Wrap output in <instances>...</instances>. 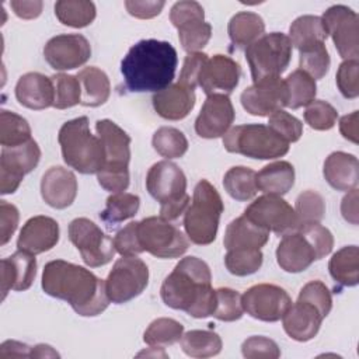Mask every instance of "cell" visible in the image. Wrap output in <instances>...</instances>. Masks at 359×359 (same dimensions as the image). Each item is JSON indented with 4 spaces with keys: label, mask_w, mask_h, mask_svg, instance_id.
<instances>
[{
    "label": "cell",
    "mask_w": 359,
    "mask_h": 359,
    "mask_svg": "<svg viewBox=\"0 0 359 359\" xmlns=\"http://www.w3.org/2000/svg\"><path fill=\"white\" fill-rule=\"evenodd\" d=\"M264 261V255L258 248L227 250L224 265L227 271L236 276H247L255 273Z\"/></svg>",
    "instance_id": "ee69618b"
},
{
    "label": "cell",
    "mask_w": 359,
    "mask_h": 359,
    "mask_svg": "<svg viewBox=\"0 0 359 359\" xmlns=\"http://www.w3.org/2000/svg\"><path fill=\"white\" fill-rule=\"evenodd\" d=\"M42 1L39 0H13L10 1V7L15 13L17 17L24 20L36 18L42 13Z\"/></svg>",
    "instance_id": "94428289"
},
{
    "label": "cell",
    "mask_w": 359,
    "mask_h": 359,
    "mask_svg": "<svg viewBox=\"0 0 359 359\" xmlns=\"http://www.w3.org/2000/svg\"><path fill=\"white\" fill-rule=\"evenodd\" d=\"M297 299L313 303L324 317H327L332 309L331 292L321 280H311L306 283L299 292Z\"/></svg>",
    "instance_id": "db71d44e"
},
{
    "label": "cell",
    "mask_w": 359,
    "mask_h": 359,
    "mask_svg": "<svg viewBox=\"0 0 359 359\" xmlns=\"http://www.w3.org/2000/svg\"><path fill=\"white\" fill-rule=\"evenodd\" d=\"M223 146L229 153L257 160H273L289 151V143L272 128L262 123L231 128L223 136Z\"/></svg>",
    "instance_id": "ba28073f"
},
{
    "label": "cell",
    "mask_w": 359,
    "mask_h": 359,
    "mask_svg": "<svg viewBox=\"0 0 359 359\" xmlns=\"http://www.w3.org/2000/svg\"><path fill=\"white\" fill-rule=\"evenodd\" d=\"M140 206V198L129 192H114L107 198L105 209L100 213L101 220L112 227L126 219L133 217Z\"/></svg>",
    "instance_id": "74e56055"
},
{
    "label": "cell",
    "mask_w": 359,
    "mask_h": 359,
    "mask_svg": "<svg viewBox=\"0 0 359 359\" xmlns=\"http://www.w3.org/2000/svg\"><path fill=\"white\" fill-rule=\"evenodd\" d=\"M257 172L248 167H231L223 177V187L226 192L236 201H250L255 196Z\"/></svg>",
    "instance_id": "f35d334b"
},
{
    "label": "cell",
    "mask_w": 359,
    "mask_h": 359,
    "mask_svg": "<svg viewBox=\"0 0 359 359\" xmlns=\"http://www.w3.org/2000/svg\"><path fill=\"white\" fill-rule=\"evenodd\" d=\"M330 273L342 286H356L359 282V250L356 245H346L338 250L330 259Z\"/></svg>",
    "instance_id": "836d02e7"
},
{
    "label": "cell",
    "mask_w": 359,
    "mask_h": 359,
    "mask_svg": "<svg viewBox=\"0 0 359 359\" xmlns=\"http://www.w3.org/2000/svg\"><path fill=\"white\" fill-rule=\"evenodd\" d=\"M339 132L341 135L352 142V143H358L359 139H358V111H353L348 115H344L341 119H339Z\"/></svg>",
    "instance_id": "e7e4bbea"
},
{
    "label": "cell",
    "mask_w": 359,
    "mask_h": 359,
    "mask_svg": "<svg viewBox=\"0 0 359 359\" xmlns=\"http://www.w3.org/2000/svg\"><path fill=\"white\" fill-rule=\"evenodd\" d=\"M264 31L265 22L262 17L252 11H240L234 14L227 25L230 41L238 48L251 45L264 35Z\"/></svg>",
    "instance_id": "d6a6232c"
},
{
    "label": "cell",
    "mask_w": 359,
    "mask_h": 359,
    "mask_svg": "<svg viewBox=\"0 0 359 359\" xmlns=\"http://www.w3.org/2000/svg\"><path fill=\"white\" fill-rule=\"evenodd\" d=\"M18 220H20L18 209L13 203H8L7 201H0V224H1L0 244L1 245L10 241L11 236L17 230Z\"/></svg>",
    "instance_id": "680465c9"
},
{
    "label": "cell",
    "mask_w": 359,
    "mask_h": 359,
    "mask_svg": "<svg viewBox=\"0 0 359 359\" xmlns=\"http://www.w3.org/2000/svg\"><path fill=\"white\" fill-rule=\"evenodd\" d=\"M337 86L345 98L359 95V63L358 59L344 60L337 72Z\"/></svg>",
    "instance_id": "816d5d0a"
},
{
    "label": "cell",
    "mask_w": 359,
    "mask_h": 359,
    "mask_svg": "<svg viewBox=\"0 0 359 359\" xmlns=\"http://www.w3.org/2000/svg\"><path fill=\"white\" fill-rule=\"evenodd\" d=\"M164 6H165V3L161 0H158V1H156V0H143V1L126 0L125 1V7H126L128 13L140 20H149V18L158 15Z\"/></svg>",
    "instance_id": "91938a15"
},
{
    "label": "cell",
    "mask_w": 359,
    "mask_h": 359,
    "mask_svg": "<svg viewBox=\"0 0 359 359\" xmlns=\"http://www.w3.org/2000/svg\"><path fill=\"white\" fill-rule=\"evenodd\" d=\"M151 144L160 156L168 160L180 158L188 150V140L185 135L180 129L171 126L158 128L151 137Z\"/></svg>",
    "instance_id": "b9f144b4"
},
{
    "label": "cell",
    "mask_w": 359,
    "mask_h": 359,
    "mask_svg": "<svg viewBox=\"0 0 359 359\" xmlns=\"http://www.w3.org/2000/svg\"><path fill=\"white\" fill-rule=\"evenodd\" d=\"M241 67L227 55H213L205 62L198 86L208 95L210 94H230L240 81Z\"/></svg>",
    "instance_id": "44dd1931"
},
{
    "label": "cell",
    "mask_w": 359,
    "mask_h": 359,
    "mask_svg": "<svg viewBox=\"0 0 359 359\" xmlns=\"http://www.w3.org/2000/svg\"><path fill=\"white\" fill-rule=\"evenodd\" d=\"M59 241V224L55 219L43 215L34 216L22 226L17 247L29 254H42L52 250Z\"/></svg>",
    "instance_id": "603a6c76"
},
{
    "label": "cell",
    "mask_w": 359,
    "mask_h": 359,
    "mask_svg": "<svg viewBox=\"0 0 359 359\" xmlns=\"http://www.w3.org/2000/svg\"><path fill=\"white\" fill-rule=\"evenodd\" d=\"M36 276V259L34 254L15 251L1 259V300L10 290H27Z\"/></svg>",
    "instance_id": "484cf974"
},
{
    "label": "cell",
    "mask_w": 359,
    "mask_h": 359,
    "mask_svg": "<svg viewBox=\"0 0 359 359\" xmlns=\"http://www.w3.org/2000/svg\"><path fill=\"white\" fill-rule=\"evenodd\" d=\"M294 212L297 215L299 224L320 223L325 213V202L318 192L304 191L296 199Z\"/></svg>",
    "instance_id": "c3c4849f"
},
{
    "label": "cell",
    "mask_w": 359,
    "mask_h": 359,
    "mask_svg": "<svg viewBox=\"0 0 359 359\" xmlns=\"http://www.w3.org/2000/svg\"><path fill=\"white\" fill-rule=\"evenodd\" d=\"M269 240V231L258 227L244 215L231 220L224 231L223 244L226 250L258 248L264 247Z\"/></svg>",
    "instance_id": "f546056e"
},
{
    "label": "cell",
    "mask_w": 359,
    "mask_h": 359,
    "mask_svg": "<svg viewBox=\"0 0 359 359\" xmlns=\"http://www.w3.org/2000/svg\"><path fill=\"white\" fill-rule=\"evenodd\" d=\"M137 237L143 252L161 259L178 258L189 247L185 234L161 216H150L137 222Z\"/></svg>",
    "instance_id": "30bf717a"
},
{
    "label": "cell",
    "mask_w": 359,
    "mask_h": 359,
    "mask_svg": "<svg viewBox=\"0 0 359 359\" xmlns=\"http://www.w3.org/2000/svg\"><path fill=\"white\" fill-rule=\"evenodd\" d=\"M208 57L209 56L206 53H202V52L188 53L185 60H184L178 83L194 90L198 86L201 70H202L205 62L208 60Z\"/></svg>",
    "instance_id": "6f0895ef"
},
{
    "label": "cell",
    "mask_w": 359,
    "mask_h": 359,
    "mask_svg": "<svg viewBox=\"0 0 359 359\" xmlns=\"http://www.w3.org/2000/svg\"><path fill=\"white\" fill-rule=\"evenodd\" d=\"M160 294L164 304L174 310H182L194 318L210 317L216 293L209 265L198 257L182 258L164 279Z\"/></svg>",
    "instance_id": "7a4b0ae2"
},
{
    "label": "cell",
    "mask_w": 359,
    "mask_h": 359,
    "mask_svg": "<svg viewBox=\"0 0 359 359\" xmlns=\"http://www.w3.org/2000/svg\"><path fill=\"white\" fill-rule=\"evenodd\" d=\"M77 79L81 87V105L100 107L107 102L111 94V84L105 72L95 66H88L79 72Z\"/></svg>",
    "instance_id": "1f68e13d"
},
{
    "label": "cell",
    "mask_w": 359,
    "mask_h": 359,
    "mask_svg": "<svg viewBox=\"0 0 359 359\" xmlns=\"http://www.w3.org/2000/svg\"><path fill=\"white\" fill-rule=\"evenodd\" d=\"M297 230L302 231L307 240L311 243V245L314 247L318 259L324 258L325 255H328L332 251L334 247V237L331 234V231L324 227L320 223H304V224H299Z\"/></svg>",
    "instance_id": "f5cc1de1"
},
{
    "label": "cell",
    "mask_w": 359,
    "mask_h": 359,
    "mask_svg": "<svg viewBox=\"0 0 359 359\" xmlns=\"http://www.w3.org/2000/svg\"><path fill=\"white\" fill-rule=\"evenodd\" d=\"M43 57L55 70H72L91 57V46L81 34H60L46 42Z\"/></svg>",
    "instance_id": "ac0fdd59"
},
{
    "label": "cell",
    "mask_w": 359,
    "mask_h": 359,
    "mask_svg": "<svg viewBox=\"0 0 359 359\" xmlns=\"http://www.w3.org/2000/svg\"><path fill=\"white\" fill-rule=\"evenodd\" d=\"M170 21L178 29V39L188 53L199 52L212 36V25L205 21L203 7L194 0H181L172 4Z\"/></svg>",
    "instance_id": "8fae6325"
},
{
    "label": "cell",
    "mask_w": 359,
    "mask_h": 359,
    "mask_svg": "<svg viewBox=\"0 0 359 359\" xmlns=\"http://www.w3.org/2000/svg\"><path fill=\"white\" fill-rule=\"evenodd\" d=\"M42 289L48 296L67 302L83 317L101 314L109 304L105 282L84 266L55 259L45 265Z\"/></svg>",
    "instance_id": "6da1fadb"
},
{
    "label": "cell",
    "mask_w": 359,
    "mask_h": 359,
    "mask_svg": "<svg viewBox=\"0 0 359 359\" xmlns=\"http://www.w3.org/2000/svg\"><path fill=\"white\" fill-rule=\"evenodd\" d=\"M32 346L18 341H6L0 346V358H31Z\"/></svg>",
    "instance_id": "be15d7a7"
},
{
    "label": "cell",
    "mask_w": 359,
    "mask_h": 359,
    "mask_svg": "<svg viewBox=\"0 0 359 359\" xmlns=\"http://www.w3.org/2000/svg\"><path fill=\"white\" fill-rule=\"evenodd\" d=\"M328 34L324 28L323 20L318 15H300L289 28V39L299 50L318 42H325Z\"/></svg>",
    "instance_id": "e575fe53"
},
{
    "label": "cell",
    "mask_w": 359,
    "mask_h": 359,
    "mask_svg": "<svg viewBox=\"0 0 359 359\" xmlns=\"http://www.w3.org/2000/svg\"><path fill=\"white\" fill-rule=\"evenodd\" d=\"M147 283V265L136 255L122 257L109 271L105 280V289L112 303L122 304L137 297L146 289Z\"/></svg>",
    "instance_id": "4fadbf2b"
},
{
    "label": "cell",
    "mask_w": 359,
    "mask_h": 359,
    "mask_svg": "<svg viewBox=\"0 0 359 359\" xmlns=\"http://www.w3.org/2000/svg\"><path fill=\"white\" fill-rule=\"evenodd\" d=\"M95 130L104 146V165L97 172L98 184L109 192H123L129 187L130 137L109 119L95 122Z\"/></svg>",
    "instance_id": "277c9868"
},
{
    "label": "cell",
    "mask_w": 359,
    "mask_h": 359,
    "mask_svg": "<svg viewBox=\"0 0 359 359\" xmlns=\"http://www.w3.org/2000/svg\"><path fill=\"white\" fill-rule=\"evenodd\" d=\"M55 88L53 107L56 109L72 108L81 102V87L77 76L57 73L50 77Z\"/></svg>",
    "instance_id": "bcb514c9"
},
{
    "label": "cell",
    "mask_w": 359,
    "mask_h": 359,
    "mask_svg": "<svg viewBox=\"0 0 359 359\" xmlns=\"http://www.w3.org/2000/svg\"><path fill=\"white\" fill-rule=\"evenodd\" d=\"M268 126L272 128L287 143L297 142L303 133V123L289 112L279 109L269 115Z\"/></svg>",
    "instance_id": "f907efd6"
},
{
    "label": "cell",
    "mask_w": 359,
    "mask_h": 359,
    "mask_svg": "<svg viewBox=\"0 0 359 359\" xmlns=\"http://www.w3.org/2000/svg\"><path fill=\"white\" fill-rule=\"evenodd\" d=\"M323 175L334 189L351 191L359 182L358 158L351 153L334 151L324 161Z\"/></svg>",
    "instance_id": "f1b7e54d"
},
{
    "label": "cell",
    "mask_w": 359,
    "mask_h": 359,
    "mask_svg": "<svg viewBox=\"0 0 359 359\" xmlns=\"http://www.w3.org/2000/svg\"><path fill=\"white\" fill-rule=\"evenodd\" d=\"M293 45L282 32L264 34L245 49L254 83L279 77L289 66Z\"/></svg>",
    "instance_id": "9c48e42d"
},
{
    "label": "cell",
    "mask_w": 359,
    "mask_h": 359,
    "mask_svg": "<svg viewBox=\"0 0 359 359\" xmlns=\"http://www.w3.org/2000/svg\"><path fill=\"white\" fill-rule=\"evenodd\" d=\"M182 334L184 325L180 321L160 317L149 324L143 334V341L150 346H165L178 342Z\"/></svg>",
    "instance_id": "7bdbcfd3"
},
{
    "label": "cell",
    "mask_w": 359,
    "mask_h": 359,
    "mask_svg": "<svg viewBox=\"0 0 359 359\" xmlns=\"http://www.w3.org/2000/svg\"><path fill=\"white\" fill-rule=\"evenodd\" d=\"M77 195L76 175L60 165L50 167L41 180V196L55 209H65L70 206Z\"/></svg>",
    "instance_id": "d4e9b609"
},
{
    "label": "cell",
    "mask_w": 359,
    "mask_h": 359,
    "mask_svg": "<svg viewBox=\"0 0 359 359\" xmlns=\"http://www.w3.org/2000/svg\"><path fill=\"white\" fill-rule=\"evenodd\" d=\"M236 112L226 94H210L195 121V132L203 139L222 137L230 129Z\"/></svg>",
    "instance_id": "ffe728a7"
},
{
    "label": "cell",
    "mask_w": 359,
    "mask_h": 359,
    "mask_svg": "<svg viewBox=\"0 0 359 359\" xmlns=\"http://www.w3.org/2000/svg\"><path fill=\"white\" fill-rule=\"evenodd\" d=\"M224 205L217 189L201 180L192 195V202L184 212V229L188 238L198 245H208L216 240Z\"/></svg>",
    "instance_id": "8992f818"
},
{
    "label": "cell",
    "mask_w": 359,
    "mask_h": 359,
    "mask_svg": "<svg viewBox=\"0 0 359 359\" xmlns=\"http://www.w3.org/2000/svg\"><path fill=\"white\" fill-rule=\"evenodd\" d=\"M244 216L258 227L275 234H286L299 226L294 209L279 195L265 194L251 202Z\"/></svg>",
    "instance_id": "5bb4252c"
},
{
    "label": "cell",
    "mask_w": 359,
    "mask_h": 359,
    "mask_svg": "<svg viewBox=\"0 0 359 359\" xmlns=\"http://www.w3.org/2000/svg\"><path fill=\"white\" fill-rule=\"evenodd\" d=\"M69 238L79 250L84 264L91 268L108 264L116 252L114 240L87 217H77L70 222Z\"/></svg>",
    "instance_id": "7c38bea8"
},
{
    "label": "cell",
    "mask_w": 359,
    "mask_h": 359,
    "mask_svg": "<svg viewBox=\"0 0 359 359\" xmlns=\"http://www.w3.org/2000/svg\"><path fill=\"white\" fill-rule=\"evenodd\" d=\"M149 194L160 203V216L165 220L178 219L188 208L187 177L172 161L163 160L153 164L146 177Z\"/></svg>",
    "instance_id": "52a82bcc"
},
{
    "label": "cell",
    "mask_w": 359,
    "mask_h": 359,
    "mask_svg": "<svg viewBox=\"0 0 359 359\" xmlns=\"http://www.w3.org/2000/svg\"><path fill=\"white\" fill-rule=\"evenodd\" d=\"M65 163L81 174H97L104 165V146L90 130L87 116L70 119L57 135Z\"/></svg>",
    "instance_id": "5b68a950"
},
{
    "label": "cell",
    "mask_w": 359,
    "mask_h": 359,
    "mask_svg": "<svg viewBox=\"0 0 359 359\" xmlns=\"http://www.w3.org/2000/svg\"><path fill=\"white\" fill-rule=\"evenodd\" d=\"M195 101L196 97L192 88L175 83L158 93H154L153 108L164 119L180 121L192 111Z\"/></svg>",
    "instance_id": "83f0119b"
},
{
    "label": "cell",
    "mask_w": 359,
    "mask_h": 359,
    "mask_svg": "<svg viewBox=\"0 0 359 359\" xmlns=\"http://www.w3.org/2000/svg\"><path fill=\"white\" fill-rule=\"evenodd\" d=\"M114 245L122 257H133L142 254L143 250L137 237V222H130L123 229H121L114 237Z\"/></svg>",
    "instance_id": "9f6ffc18"
},
{
    "label": "cell",
    "mask_w": 359,
    "mask_h": 359,
    "mask_svg": "<svg viewBox=\"0 0 359 359\" xmlns=\"http://www.w3.org/2000/svg\"><path fill=\"white\" fill-rule=\"evenodd\" d=\"M241 353L244 358H248V359H255V358L276 359L280 356V349L273 339L262 335H254L247 338L243 342Z\"/></svg>",
    "instance_id": "11a10c76"
},
{
    "label": "cell",
    "mask_w": 359,
    "mask_h": 359,
    "mask_svg": "<svg viewBox=\"0 0 359 359\" xmlns=\"http://www.w3.org/2000/svg\"><path fill=\"white\" fill-rule=\"evenodd\" d=\"M243 108L255 116H269L287 105V90L280 77L266 79L247 87L240 97Z\"/></svg>",
    "instance_id": "d6986e66"
},
{
    "label": "cell",
    "mask_w": 359,
    "mask_h": 359,
    "mask_svg": "<svg viewBox=\"0 0 359 359\" xmlns=\"http://www.w3.org/2000/svg\"><path fill=\"white\" fill-rule=\"evenodd\" d=\"M17 101L29 109H45L53 107L55 88L50 77L38 72L22 74L15 84Z\"/></svg>",
    "instance_id": "4316f807"
},
{
    "label": "cell",
    "mask_w": 359,
    "mask_h": 359,
    "mask_svg": "<svg viewBox=\"0 0 359 359\" xmlns=\"http://www.w3.org/2000/svg\"><path fill=\"white\" fill-rule=\"evenodd\" d=\"M257 188L264 194L285 195L294 185V168L289 161L271 163L257 172Z\"/></svg>",
    "instance_id": "4dcf8cb0"
},
{
    "label": "cell",
    "mask_w": 359,
    "mask_h": 359,
    "mask_svg": "<svg viewBox=\"0 0 359 359\" xmlns=\"http://www.w3.org/2000/svg\"><path fill=\"white\" fill-rule=\"evenodd\" d=\"M338 118L337 109L327 101L314 100L304 111V121L316 130H328L334 128Z\"/></svg>",
    "instance_id": "681fc988"
},
{
    "label": "cell",
    "mask_w": 359,
    "mask_h": 359,
    "mask_svg": "<svg viewBox=\"0 0 359 359\" xmlns=\"http://www.w3.org/2000/svg\"><path fill=\"white\" fill-rule=\"evenodd\" d=\"M325 317L310 302L297 299L282 317L285 332L294 341L306 342L313 339Z\"/></svg>",
    "instance_id": "cb8c5ba5"
},
{
    "label": "cell",
    "mask_w": 359,
    "mask_h": 359,
    "mask_svg": "<svg viewBox=\"0 0 359 359\" xmlns=\"http://www.w3.org/2000/svg\"><path fill=\"white\" fill-rule=\"evenodd\" d=\"M177 65V50L170 42L142 39L122 59L121 73L129 91L158 93L174 80Z\"/></svg>",
    "instance_id": "3957f363"
},
{
    "label": "cell",
    "mask_w": 359,
    "mask_h": 359,
    "mask_svg": "<svg viewBox=\"0 0 359 359\" xmlns=\"http://www.w3.org/2000/svg\"><path fill=\"white\" fill-rule=\"evenodd\" d=\"M41 149L34 139L15 146L3 147L0 156V192L14 194L24 175L29 174L39 163Z\"/></svg>",
    "instance_id": "2e32d148"
},
{
    "label": "cell",
    "mask_w": 359,
    "mask_h": 359,
    "mask_svg": "<svg viewBox=\"0 0 359 359\" xmlns=\"http://www.w3.org/2000/svg\"><path fill=\"white\" fill-rule=\"evenodd\" d=\"M31 137V126L21 115L3 109L0 112V143L3 147H15Z\"/></svg>",
    "instance_id": "60d3db41"
},
{
    "label": "cell",
    "mask_w": 359,
    "mask_h": 359,
    "mask_svg": "<svg viewBox=\"0 0 359 359\" xmlns=\"http://www.w3.org/2000/svg\"><path fill=\"white\" fill-rule=\"evenodd\" d=\"M31 358H59V353L56 351H53L52 346L39 344V345L32 346Z\"/></svg>",
    "instance_id": "03108f58"
},
{
    "label": "cell",
    "mask_w": 359,
    "mask_h": 359,
    "mask_svg": "<svg viewBox=\"0 0 359 359\" xmlns=\"http://www.w3.org/2000/svg\"><path fill=\"white\" fill-rule=\"evenodd\" d=\"M182 351L191 358H210L220 353L223 342L219 334L209 330H191L182 334Z\"/></svg>",
    "instance_id": "d590c367"
},
{
    "label": "cell",
    "mask_w": 359,
    "mask_h": 359,
    "mask_svg": "<svg viewBox=\"0 0 359 359\" xmlns=\"http://www.w3.org/2000/svg\"><path fill=\"white\" fill-rule=\"evenodd\" d=\"M276 261L285 272L297 273L318 261V255L307 237L296 229L283 234L276 248Z\"/></svg>",
    "instance_id": "7402d4cb"
},
{
    "label": "cell",
    "mask_w": 359,
    "mask_h": 359,
    "mask_svg": "<svg viewBox=\"0 0 359 359\" xmlns=\"http://www.w3.org/2000/svg\"><path fill=\"white\" fill-rule=\"evenodd\" d=\"M321 20L339 56L344 60L358 59V14L348 6L335 4L324 11Z\"/></svg>",
    "instance_id": "e0dca14e"
},
{
    "label": "cell",
    "mask_w": 359,
    "mask_h": 359,
    "mask_svg": "<svg viewBox=\"0 0 359 359\" xmlns=\"http://www.w3.org/2000/svg\"><path fill=\"white\" fill-rule=\"evenodd\" d=\"M286 90H287V105L292 109H297L302 107H307L316 98L317 86L316 80L310 77L306 72L297 69L293 70L285 79Z\"/></svg>",
    "instance_id": "ab89813d"
},
{
    "label": "cell",
    "mask_w": 359,
    "mask_h": 359,
    "mask_svg": "<svg viewBox=\"0 0 359 359\" xmlns=\"http://www.w3.org/2000/svg\"><path fill=\"white\" fill-rule=\"evenodd\" d=\"M244 311L255 320L265 323L279 321L292 306L287 292L272 283H258L251 286L241 296Z\"/></svg>",
    "instance_id": "9a60e30c"
},
{
    "label": "cell",
    "mask_w": 359,
    "mask_h": 359,
    "mask_svg": "<svg viewBox=\"0 0 359 359\" xmlns=\"http://www.w3.org/2000/svg\"><path fill=\"white\" fill-rule=\"evenodd\" d=\"M331 59L325 42H318L299 50V67L314 80L323 79L330 70Z\"/></svg>",
    "instance_id": "f6af8a7d"
},
{
    "label": "cell",
    "mask_w": 359,
    "mask_h": 359,
    "mask_svg": "<svg viewBox=\"0 0 359 359\" xmlns=\"http://www.w3.org/2000/svg\"><path fill=\"white\" fill-rule=\"evenodd\" d=\"M341 213L346 222L356 226L358 224V189L353 188L342 198Z\"/></svg>",
    "instance_id": "6125c7cd"
},
{
    "label": "cell",
    "mask_w": 359,
    "mask_h": 359,
    "mask_svg": "<svg viewBox=\"0 0 359 359\" xmlns=\"http://www.w3.org/2000/svg\"><path fill=\"white\" fill-rule=\"evenodd\" d=\"M97 10L93 1L86 0H59L55 3L57 20L72 28H84L95 18Z\"/></svg>",
    "instance_id": "8d00e7d4"
},
{
    "label": "cell",
    "mask_w": 359,
    "mask_h": 359,
    "mask_svg": "<svg viewBox=\"0 0 359 359\" xmlns=\"http://www.w3.org/2000/svg\"><path fill=\"white\" fill-rule=\"evenodd\" d=\"M216 304L212 317L220 321H236L240 320L244 314L241 294L230 287L215 289Z\"/></svg>",
    "instance_id": "7dc6e473"
}]
</instances>
